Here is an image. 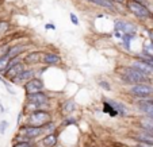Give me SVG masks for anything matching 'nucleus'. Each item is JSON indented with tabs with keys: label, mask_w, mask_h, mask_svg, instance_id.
Instances as JSON below:
<instances>
[{
	"label": "nucleus",
	"mask_w": 153,
	"mask_h": 147,
	"mask_svg": "<svg viewBox=\"0 0 153 147\" xmlns=\"http://www.w3.org/2000/svg\"><path fill=\"white\" fill-rule=\"evenodd\" d=\"M52 105H53V96L50 95L49 90H42V92L25 96V103L22 110L27 115V113L34 112V111L38 110L52 111Z\"/></svg>",
	"instance_id": "obj_1"
},
{
	"label": "nucleus",
	"mask_w": 153,
	"mask_h": 147,
	"mask_svg": "<svg viewBox=\"0 0 153 147\" xmlns=\"http://www.w3.org/2000/svg\"><path fill=\"white\" fill-rule=\"evenodd\" d=\"M114 30L115 31H121L122 34H130V32H138L140 26L130 19H125V18L119 16L114 19Z\"/></svg>",
	"instance_id": "obj_6"
},
{
	"label": "nucleus",
	"mask_w": 153,
	"mask_h": 147,
	"mask_svg": "<svg viewBox=\"0 0 153 147\" xmlns=\"http://www.w3.org/2000/svg\"><path fill=\"white\" fill-rule=\"evenodd\" d=\"M26 68H27L26 64H25L23 61H20V62H18V64H15V65H12V66L7 68V70L3 73V77L6 78V80L11 81V80H14L15 77H18L20 73L26 69Z\"/></svg>",
	"instance_id": "obj_16"
},
{
	"label": "nucleus",
	"mask_w": 153,
	"mask_h": 147,
	"mask_svg": "<svg viewBox=\"0 0 153 147\" xmlns=\"http://www.w3.org/2000/svg\"><path fill=\"white\" fill-rule=\"evenodd\" d=\"M149 24H150V29H152V30H153V20H152V22H150V23H149Z\"/></svg>",
	"instance_id": "obj_36"
},
{
	"label": "nucleus",
	"mask_w": 153,
	"mask_h": 147,
	"mask_svg": "<svg viewBox=\"0 0 153 147\" xmlns=\"http://www.w3.org/2000/svg\"><path fill=\"white\" fill-rule=\"evenodd\" d=\"M43 29H45V30H52V31H56V30H57V27H56V24H53V23H46L45 26H43Z\"/></svg>",
	"instance_id": "obj_30"
},
{
	"label": "nucleus",
	"mask_w": 153,
	"mask_h": 147,
	"mask_svg": "<svg viewBox=\"0 0 153 147\" xmlns=\"http://www.w3.org/2000/svg\"><path fill=\"white\" fill-rule=\"evenodd\" d=\"M96 87L100 88V89H103L104 92H113L114 88H113V82L111 81H108L107 78H96Z\"/></svg>",
	"instance_id": "obj_21"
},
{
	"label": "nucleus",
	"mask_w": 153,
	"mask_h": 147,
	"mask_svg": "<svg viewBox=\"0 0 153 147\" xmlns=\"http://www.w3.org/2000/svg\"><path fill=\"white\" fill-rule=\"evenodd\" d=\"M34 142H27V140H20V142H14L12 147H33Z\"/></svg>",
	"instance_id": "obj_26"
},
{
	"label": "nucleus",
	"mask_w": 153,
	"mask_h": 147,
	"mask_svg": "<svg viewBox=\"0 0 153 147\" xmlns=\"http://www.w3.org/2000/svg\"><path fill=\"white\" fill-rule=\"evenodd\" d=\"M33 49H34V45L31 42H15V43H11V47H10L7 55L10 58H15L19 55H25L27 51Z\"/></svg>",
	"instance_id": "obj_13"
},
{
	"label": "nucleus",
	"mask_w": 153,
	"mask_h": 147,
	"mask_svg": "<svg viewBox=\"0 0 153 147\" xmlns=\"http://www.w3.org/2000/svg\"><path fill=\"white\" fill-rule=\"evenodd\" d=\"M115 4H119V6H126L127 0H113Z\"/></svg>",
	"instance_id": "obj_33"
},
{
	"label": "nucleus",
	"mask_w": 153,
	"mask_h": 147,
	"mask_svg": "<svg viewBox=\"0 0 153 147\" xmlns=\"http://www.w3.org/2000/svg\"><path fill=\"white\" fill-rule=\"evenodd\" d=\"M126 12L131 16H134L137 20L146 23V22H152L153 20V8H150L146 4L138 3V1H133V0H127L126 6Z\"/></svg>",
	"instance_id": "obj_3"
},
{
	"label": "nucleus",
	"mask_w": 153,
	"mask_h": 147,
	"mask_svg": "<svg viewBox=\"0 0 153 147\" xmlns=\"http://www.w3.org/2000/svg\"><path fill=\"white\" fill-rule=\"evenodd\" d=\"M84 1H87V3H90V4L94 6V1H95V0H84Z\"/></svg>",
	"instance_id": "obj_35"
},
{
	"label": "nucleus",
	"mask_w": 153,
	"mask_h": 147,
	"mask_svg": "<svg viewBox=\"0 0 153 147\" xmlns=\"http://www.w3.org/2000/svg\"><path fill=\"white\" fill-rule=\"evenodd\" d=\"M39 68V66H38ZM38 68H26L23 72L20 73L18 77H15L14 80H11L10 82L14 85V87H23L27 81L33 80V78L38 77Z\"/></svg>",
	"instance_id": "obj_11"
},
{
	"label": "nucleus",
	"mask_w": 153,
	"mask_h": 147,
	"mask_svg": "<svg viewBox=\"0 0 153 147\" xmlns=\"http://www.w3.org/2000/svg\"><path fill=\"white\" fill-rule=\"evenodd\" d=\"M22 89H23V92H25V96L42 92V90H48L46 85H45V81H43L42 77H35V78H33V80L27 81L23 87H22Z\"/></svg>",
	"instance_id": "obj_9"
},
{
	"label": "nucleus",
	"mask_w": 153,
	"mask_h": 147,
	"mask_svg": "<svg viewBox=\"0 0 153 147\" xmlns=\"http://www.w3.org/2000/svg\"><path fill=\"white\" fill-rule=\"evenodd\" d=\"M134 124L136 127L141 128L144 131H149V132H153V118L148 115H138L134 119Z\"/></svg>",
	"instance_id": "obj_17"
},
{
	"label": "nucleus",
	"mask_w": 153,
	"mask_h": 147,
	"mask_svg": "<svg viewBox=\"0 0 153 147\" xmlns=\"http://www.w3.org/2000/svg\"><path fill=\"white\" fill-rule=\"evenodd\" d=\"M111 34H113V37H115L118 40H121L122 37H123V34H122L121 31H115V30H113V32H111Z\"/></svg>",
	"instance_id": "obj_31"
},
{
	"label": "nucleus",
	"mask_w": 153,
	"mask_h": 147,
	"mask_svg": "<svg viewBox=\"0 0 153 147\" xmlns=\"http://www.w3.org/2000/svg\"><path fill=\"white\" fill-rule=\"evenodd\" d=\"M6 108H4V105H3V103H1V100H0V113H4L6 112Z\"/></svg>",
	"instance_id": "obj_34"
},
{
	"label": "nucleus",
	"mask_w": 153,
	"mask_h": 147,
	"mask_svg": "<svg viewBox=\"0 0 153 147\" xmlns=\"http://www.w3.org/2000/svg\"><path fill=\"white\" fill-rule=\"evenodd\" d=\"M126 95L131 100H144L153 97V82H140L126 87Z\"/></svg>",
	"instance_id": "obj_4"
},
{
	"label": "nucleus",
	"mask_w": 153,
	"mask_h": 147,
	"mask_svg": "<svg viewBox=\"0 0 153 147\" xmlns=\"http://www.w3.org/2000/svg\"><path fill=\"white\" fill-rule=\"evenodd\" d=\"M11 47V42H0V57H6Z\"/></svg>",
	"instance_id": "obj_25"
},
{
	"label": "nucleus",
	"mask_w": 153,
	"mask_h": 147,
	"mask_svg": "<svg viewBox=\"0 0 153 147\" xmlns=\"http://www.w3.org/2000/svg\"><path fill=\"white\" fill-rule=\"evenodd\" d=\"M79 103L76 101L75 97H64L61 100V103H58V113H60V118H64V116H69L73 115L76 111L79 110Z\"/></svg>",
	"instance_id": "obj_7"
},
{
	"label": "nucleus",
	"mask_w": 153,
	"mask_h": 147,
	"mask_svg": "<svg viewBox=\"0 0 153 147\" xmlns=\"http://www.w3.org/2000/svg\"><path fill=\"white\" fill-rule=\"evenodd\" d=\"M117 76H118L119 81L123 84L125 87H130V85L140 84V82H153V78L145 76L144 73L131 68L127 64L119 65L118 69H117Z\"/></svg>",
	"instance_id": "obj_2"
},
{
	"label": "nucleus",
	"mask_w": 153,
	"mask_h": 147,
	"mask_svg": "<svg viewBox=\"0 0 153 147\" xmlns=\"http://www.w3.org/2000/svg\"><path fill=\"white\" fill-rule=\"evenodd\" d=\"M134 143L130 147H153V143H148V142H141V140H133Z\"/></svg>",
	"instance_id": "obj_27"
},
{
	"label": "nucleus",
	"mask_w": 153,
	"mask_h": 147,
	"mask_svg": "<svg viewBox=\"0 0 153 147\" xmlns=\"http://www.w3.org/2000/svg\"><path fill=\"white\" fill-rule=\"evenodd\" d=\"M133 1H138V3L146 4V6H149L150 8H153V7H152V3H150V0H133Z\"/></svg>",
	"instance_id": "obj_32"
},
{
	"label": "nucleus",
	"mask_w": 153,
	"mask_h": 147,
	"mask_svg": "<svg viewBox=\"0 0 153 147\" xmlns=\"http://www.w3.org/2000/svg\"><path fill=\"white\" fill-rule=\"evenodd\" d=\"M10 30H11V23H10L8 20L0 19V39L6 37L10 32Z\"/></svg>",
	"instance_id": "obj_23"
},
{
	"label": "nucleus",
	"mask_w": 153,
	"mask_h": 147,
	"mask_svg": "<svg viewBox=\"0 0 153 147\" xmlns=\"http://www.w3.org/2000/svg\"><path fill=\"white\" fill-rule=\"evenodd\" d=\"M130 139L131 140H141V142H148V143H153V132L134 127V131L130 132Z\"/></svg>",
	"instance_id": "obj_18"
},
{
	"label": "nucleus",
	"mask_w": 153,
	"mask_h": 147,
	"mask_svg": "<svg viewBox=\"0 0 153 147\" xmlns=\"http://www.w3.org/2000/svg\"><path fill=\"white\" fill-rule=\"evenodd\" d=\"M10 60H11V58H10L8 55H6V57H0V74H3V73L7 70L8 64H10Z\"/></svg>",
	"instance_id": "obj_24"
},
{
	"label": "nucleus",
	"mask_w": 153,
	"mask_h": 147,
	"mask_svg": "<svg viewBox=\"0 0 153 147\" xmlns=\"http://www.w3.org/2000/svg\"><path fill=\"white\" fill-rule=\"evenodd\" d=\"M43 130H45V134L57 132V131L60 130V123L54 121V119H53V120H50L48 124H45V126H43Z\"/></svg>",
	"instance_id": "obj_22"
},
{
	"label": "nucleus",
	"mask_w": 153,
	"mask_h": 147,
	"mask_svg": "<svg viewBox=\"0 0 153 147\" xmlns=\"http://www.w3.org/2000/svg\"><path fill=\"white\" fill-rule=\"evenodd\" d=\"M50 120H53V113L49 110H38L34 112H30L25 116V121L22 124L34 126V127H43Z\"/></svg>",
	"instance_id": "obj_5"
},
{
	"label": "nucleus",
	"mask_w": 153,
	"mask_h": 147,
	"mask_svg": "<svg viewBox=\"0 0 153 147\" xmlns=\"http://www.w3.org/2000/svg\"><path fill=\"white\" fill-rule=\"evenodd\" d=\"M79 121H80V118L75 116V113H73V115H69V116H64V118H61V120H60V128L77 126Z\"/></svg>",
	"instance_id": "obj_20"
},
{
	"label": "nucleus",
	"mask_w": 153,
	"mask_h": 147,
	"mask_svg": "<svg viewBox=\"0 0 153 147\" xmlns=\"http://www.w3.org/2000/svg\"><path fill=\"white\" fill-rule=\"evenodd\" d=\"M127 65H130L131 68H134V69L140 70V72L144 73L145 76H148V77L153 78V66H152V65H149L148 62H145L144 60L130 57V60L127 61Z\"/></svg>",
	"instance_id": "obj_14"
},
{
	"label": "nucleus",
	"mask_w": 153,
	"mask_h": 147,
	"mask_svg": "<svg viewBox=\"0 0 153 147\" xmlns=\"http://www.w3.org/2000/svg\"><path fill=\"white\" fill-rule=\"evenodd\" d=\"M69 19H71V23L73 24V26H80V19H79V16L75 14V12H71L69 14Z\"/></svg>",
	"instance_id": "obj_28"
},
{
	"label": "nucleus",
	"mask_w": 153,
	"mask_h": 147,
	"mask_svg": "<svg viewBox=\"0 0 153 147\" xmlns=\"http://www.w3.org/2000/svg\"><path fill=\"white\" fill-rule=\"evenodd\" d=\"M62 55L56 50H43L42 66L46 68H61L62 66Z\"/></svg>",
	"instance_id": "obj_8"
},
{
	"label": "nucleus",
	"mask_w": 153,
	"mask_h": 147,
	"mask_svg": "<svg viewBox=\"0 0 153 147\" xmlns=\"http://www.w3.org/2000/svg\"><path fill=\"white\" fill-rule=\"evenodd\" d=\"M102 98H103V100H106L107 103L110 104L111 107H113L114 110L118 112V116L121 119L129 118V116H130V113H131V108H130L126 103L118 100V98H113V97H102Z\"/></svg>",
	"instance_id": "obj_12"
},
{
	"label": "nucleus",
	"mask_w": 153,
	"mask_h": 147,
	"mask_svg": "<svg viewBox=\"0 0 153 147\" xmlns=\"http://www.w3.org/2000/svg\"><path fill=\"white\" fill-rule=\"evenodd\" d=\"M10 127V123L7 120H0V135H4L6 134V131H7V128Z\"/></svg>",
	"instance_id": "obj_29"
},
{
	"label": "nucleus",
	"mask_w": 153,
	"mask_h": 147,
	"mask_svg": "<svg viewBox=\"0 0 153 147\" xmlns=\"http://www.w3.org/2000/svg\"><path fill=\"white\" fill-rule=\"evenodd\" d=\"M138 55H142V57H153V39L145 38L142 40V49L138 53Z\"/></svg>",
	"instance_id": "obj_19"
},
{
	"label": "nucleus",
	"mask_w": 153,
	"mask_h": 147,
	"mask_svg": "<svg viewBox=\"0 0 153 147\" xmlns=\"http://www.w3.org/2000/svg\"><path fill=\"white\" fill-rule=\"evenodd\" d=\"M42 57H43V50L33 49L23 55V62L26 64L27 68H38L42 66Z\"/></svg>",
	"instance_id": "obj_10"
},
{
	"label": "nucleus",
	"mask_w": 153,
	"mask_h": 147,
	"mask_svg": "<svg viewBox=\"0 0 153 147\" xmlns=\"http://www.w3.org/2000/svg\"><path fill=\"white\" fill-rule=\"evenodd\" d=\"M37 143L41 147H57L60 144V130L57 132L45 134L39 140H37Z\"/></svg>",
	"instance_id": "obj_15"
}]
</instances>
